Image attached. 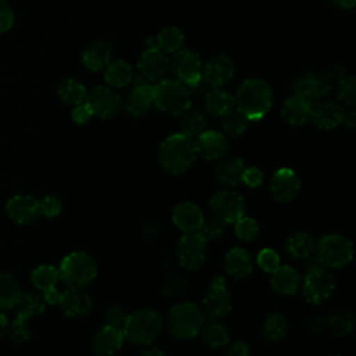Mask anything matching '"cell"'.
Returning a JSON list of instances; mask_svg holds the SVG:
<instances>
[{"label":"cell","instance_id":"19","mask_svg":"<svg viewBox=\"0 0 356 356\" xmlns=\"http://www.w3.org/2000/svg\"><path fill=\"white\" fill-rule=\"evenodd\" d=\"M197 154L209 161H217L227 156L229 150V143L227 138L217 131H203L196 138Z\"/></svg>","mask_w":356,"mask_h":356},{"label":"cell","instance_id":"41","mask_svg":"<svg viewBox=\"0 0 356 356\" xmlns=\"http://www.w3.org/2000/svg\"><path fill=\"white\" fill-rule=\"evenodd\" d=\"M327 324L335 335L345 337V335H349L352 332L353 325H355V320H353V317L349 312L338 310V312H334L328 317Z\"/></svg>","mask_w":356,"mask_h":356},{"label":"cell","instance_id":"39","mask_svg":"<svg viewBox=\"0 0 356 356\" xmlns=\"http://www.w3.org/2000/svg\"><path fill=\"white\" fill-rule=\"evenodd\" d=\"M288 323L284 314L281 313H270L264 318L263 324V335L270 342L281 341L286 334Z\"/></svg>","mask_w":356,"mask_h":356},{"label":"cell","instance_id":"17","mask_svg":"<svg viewBox=\"0 0 356 356\" xmlns=\"http://www.w3.org/2000/svg\"><path fill=\"white\" fill-rule=\"evenodd\" d=\"M334 83L328 78V75H316V74H305L295 79L292 83L293 95L302 96L307 100L318 99L325 96L332 89Z\"/></svg>","mask_w":356,"mask_h":356},{"label":"cell","instance_id":"32","mask_svg":"<svg viewBox=\"0 0 356 356\" xmlns=\"http://www.w3.org/2000/svg\"><path fill=\"white\" fill-rule=\"evenodd\" d=\"M104 78L113 88H124L132 82V67L124 60H115L106 67Z\"/></svg>","mask_w":356,"mask_h":356},{"label":"cell","instance_id":"22","mask_svg":"<svg viewBox=\"0 0 356 356\" xmlns=\"http://www.w3.org/2000/svg\"><path fill=\"white\" fill-rule=\"evenodd\" d=\"M7 213L18 224L32 222L39 216L38 199L31 195H17L8 200Z\"/></svg>","mask_w":356,"mask_h":356},{"label":"cell","instance_id":"36","mask_svg":"<svg viewBox=\"0 0 356 356\" xmlns=\"http://www.w3.org/2000/svg\"><path fill=\"white\" fill-rule=\"evenodd\" d=\"M156 39V46L163 53H175L178 51L184 44V33L177 26H165L163 28Z\"/></svg>","mask_w":356,"mask_h":356},{"label":"cell","instance_id":"34","mask_svg":"<svg viewBox=\"0 0 356 356\" xmlns=\"http://www.w3.org/2000/svg\"><path fill=\"white\" fill-rule=\"evenodd\" d=\"M21 298V289L17 280L6 273H0V310L15 307Z\"/></svg>","mask_w":356,"mask_h":356},{"label":"cell","instance_id":"11","mask_svg":"<svg viewBox=\"0 0 356 356\" xmlns=\"http://www.w3.org/2000/svg\"><path fill=\"white\" fill-rule=\"evenodd\" d=\"M210 207L214 216L225 224H234L245 216V199L231 189L214 193L210 199Z\"/></svg>","mask_w":356,"mask_h":356},{"label":"cell","instance_id":"55","mask_svg":"<svg viewBox=\"0 0 356 356\" xmlns=\"http://www.w3.org/2000/svg\"><path fill=\"white\" fill-rule=\"evenodd\" d=\"M10 331V321L7 320V317L0 312V338L4 337L6 334H8Z\"/></svg>","mask_w":356,"mask_h":356},{"label":"cell","instance_id":"42","mask_svg":"<svg viewBox=\"0 0 356 356\" xmlns=\"http://www.w3.org/2000/svg\"><path fill=\"white\" fill-rule=\"evenodd\" d=\"M221 128L229 136H241L248 128V118L238 110H232L222 115Z\"/></svg>","mask_w":356,"mask_h":356},{"label":"cell","instance_id":"25","mask_svg":"<svg viewBox=\"0 0 356 356\" xmlns=\"http://www.w3.org/2000/svg\"><path fill=\"white\" fill-rule=\"evenodd\" d=\"M312 107L313 104L310 103V100L298 95H292L284 102L281 114L288 124L299 127L303 125L307 120H310Z\"/></svg>","mask_w":356,"mask_h":356},{"label":"cell","instance_id":"7","mask_svg":"<svg viewBox=\"0 0 356 356\" xmlns=\"http://www.w3.org/2000/svg\"><path fill=\"white\" fill-rule=\"evenodd\" d=\"M58 274L61 281L70 288H82L95 280L97 264L89 254L72 252L63 259Z\"/></svg>","mask_w":356,"mask_h":356},{"label":"cell","instance_id":"40","mask_svg":"<svg viewBox=\"0 0 356 356\" xmlns=\"http://www.w3.org/2000/svg\"><path fill=\"white\" fill-rule=\"evenodd\" d=\"M58 278H60L58 270L56 267L47 266V264L39 266L38 268H35L32 273V277H31L32 284L42 291L56 286Z\"/></svg>","mask_w":356,"mask_h":356},{"label":"cell","instance_id":"20","mask_svg":"<svg viewBox=\"0 0 356 356\" xmlns=\"http://www.w3.org/2000/svg\"><path fill=\"white\" fill-rule=\"evenodd\" d=\"M345 111L337 102L325 100L312 107L310 118L313 124L320 129H334L342 124Z\"/></svg>","mask_w":356,"mask_h":356},{"label":"cell","instance_id":"54","mask_svg":"<svg viewBox=\"0 0 356 356\" xmlns=\"http://www.w3.org/2000/svg\"><path fill=\"white\" fill-rule=\"evenodd\" d=\"M60 298H61V292L57 289V286H51V288H47L43 291V299L46 303L58 305Z\"/></svg>","mask_w":356,"mask_h":356},{"label":"cell","instance_id":"58","mask_svg":"<svg viewBox=\"0 0 356 356\" xmlns=\"http://www.w3.org/2000/svg\"><path fill=\"white\" fill-rule=\"evenodd\" d=\"M342 124H345L348 128H353L355 124H356V114H355V111H350L349 114H345L343 120H342Z\"/></svg>","mask_w":356,"mask_h":356},{"label":"cell","instance_id":"37","mask_svg":"<svg viewBox=\"0 0 356 356\" xmlns=\"http://www.w3.org/2000/svg\"><path fill=\"white\" fill-rule=\"evenodd\" d=\"M203 342L210 348H221L225 346L229 342V331L225 325L211 321L204 323V325L200 330Z\"/></svg>","mask_w":356,"mask_h":356},{"label":"cell","instance_id":"24","mask_svg":"<svg viewBox=\"0 0 356 356\" xmlns=\"http://www.w3.org/2000/svg\"><path fill=\"white\" fill-rule=\"evenodd\" d=\"M124 332L118 328H114L111 325H104L102 330H99L93 339H92V348L97 355L102 356H111L124 343Z\"/></svg>","mask_w":356,"mask_h":356},{"label":"cell","instance_id":"8","mask_svg":"<svg viewBox=\"0 0 356 356\" xmlns=\"http://www.w3.org/2000/svg\"><path fill=\"white\" fill-rule=\"evenodd\" d=\"M170 68L177 76V81L189 88L188 90L197 86L203 81L202 60L199 54L191 49H179L175 51L172 60L170 61Z\"/></svg>","mask_w":356,"mask_h":356},{"label":"cell","instance_id":"56","mask_svg":"<svg viewBox=\"0 0 356 356\" xmlns=\"http://www.w3.org/2000/svg\"><path fill=\"white\" fill-rule=\"evenodd\" d=\"M138 356H165V355H164V352L160 348L152 346V348L143 349Z\"/></svg>","mask_w":356,"mask_h":356},{"label":"cell","instance_id":"2","mask_svg":"<svg viewBox=\"0 0 356 356\" xmlns=\"http://www.w3.org/2000/svg\"><path fill=\"white\" fill-rule=\"evenodd\" d=\"M197 157V147L193 138L172 134L163 140L159 149L160 165L171 174H182L189 170Z\"/></svg>","mask_w":356,"mask_h":356},{"label":"cell","instance_id":"44","mask_svg":"<svg viewBox=\"0 0 356 356\" xmlns=\"http://www.w3.org/2000/svg\"><path fill=\"white\" fill-rule=\"evenodd\" d=\"M224 231H225V222L214 216L209 220H203L197 234L207 243V242H211V241H217L224 234Z\"/></svg>","mask_w":356,"mask_h":356},{"label":"cell","instance_id":"9","mask_svg":"<svg viewBox=\"0 0 356 356\" xmlns=\"http://www.w3.org/2000/svg\"><path fill=\"white\" fill-rule=\"evenodd\" d=\"M334 288L335 280L332 274L321 266L309 268L302 284L303 296L307 302L313 305H320L325 302L331 296Z\"/></svg>","mask_w":356,"mask_h":356},{"label":"cell","instance_id":"57","mask_svg":"<svg viewBox=\"0 0 356 356\" xmlns=\"http://www.w3.org/2000/svg\"><path fill=\"white\" fill-rule=\"evenodd\" d=\"M356 0H331V3L338 8H352Z\"/></svg>","mask_w":356,"mask_h":356},{"label":"cell","instance_id":"1","mask_svg":"<svg viewBox=\"0 0 356 356\" xmlns=\"http://www.w3.org/2000/svg\"><path fill=\"white\" fill-rule=\"evenodd\" d=\"M234 100L236 110L243 114L248 121H257L271 108L273 90L266 81L250 78L239 85Z\"/></svg>","mask_w":356,"mask_h":356},{"label":"cell","instance_id":"18","mask_svg":"<svg viewBox=\"0 0 356 356\" xmlns=\"http://www.w3.org/2000/svg\"><path fill=\"white\" fill-rule=\"evenodd\" d=\"M234 61L227 54H217L203 65V79L211 88L224 86L234 75Z\"/></svg>","mask_w":356,"mask_h":356},{"label":"cell","instance_id":"51","mask_svg":"<svg viewBox=\"0 0 356 356\" xmlns=\"http://www.w3.org/2000/svg\"><path fill=\"white\" fill-rule=\"evenodd\" d=\"M71 117H72L74 122L85 124V122H88L93 117V111H92L90 106L85 100V102H82V103H79V104H76L74 107V110L71 113Z\"/></svg>","mask_w":356,"mask_h":356},{"label":"cell","instance_id":"6","mask_svg":"<svg viewBox=\"0 0 356 356\" xmlns=\"http://www.w3.org/2000/svg\"><path fill=\"white\" fill-rule=\"evenodd\" d=\"M314 256L324 268H341L352 260L353 246L343 235L328 234L316 243Z\"/></svg>","mask_w":356,"mask_h":356},{"label":"cell","instance_id":"5","mask_svg":"<svg viewBox=\"0 0 356 356\" xmlns=\"http://www.w3.org/2000/svg\"><path fill=\"white\" fill-rule=\"evenodd\" d=\"M153 100L161 111L178 117L191 107V92L175 79H161L153 86Z\"/></svg>","mask_w":356,"mask_h":356},{"label":"cell","instance_id":"3","mask_svg":"<svg viewBox=\"0 0 356 356\" xmlns=\"http://www.w3.org/2000/svg\"><path fill=\"white\" fill-rule=\"evenodd\" d=\"M163 317L159 312L145 307L128 314L122 328L124 337L136 345L152 343L163 328Z\"/></svg>","mask_w":356,"mask_h":356},{"label":"cell","instance_id":"35","mask_svg":"<svg viewBox=\"0 0 356 356\" xmlns=\"http://www.w3.org/2000/svg\"><path fill=\"white\" fill-rule=\"evenodd\" d=\"M15 307H17V317L28 321L29 318L36 317L44 312L46 302L39 295L28 293V295H21Z\"/></svg>","mask_w":356,"mask_h":356},{"label":"cell","instance_id":"29","mask_svg":"<svg viewBox=\"0 0 356 356\" xmlns=\"http://www.w3.org/2000/svg\"><path fill=\"white\" fill-rule=\"evenodd\" d=\"M245 171V163L241 157L221 159L216 167L217 181L225 188L238 186L242 182V174Z\"/></svg>","mask_w":356,"mask_h":356},{"label":"cell","instance_id":"28","mask_svg":"<svg viewBox=\"0 0 356 356\" xmlns=\"http://www.w3.org/2000/svg\"><path fill=\"white\" fill-rule=\"evenodd\" d=\"M224 268L232 278H246L253 268L252 257L245 249L232 248L231 250L227 252L224 257Z\"/></svg>","mask_w":356,"mask_h":356},{"label":"cell","instance_id":"10","mask_svg":"<svg viewBox=\"0 0 356 356\" xmlns=\"http://www.w3.org/2000/svg\"><path fill=\"white\" fill-rule=\"evenodd\" d=\"M231 295L225 286V280L221 275H216L211 280L210 288L203 298L202 312L204 317L210 320H218L231 312Z\"/></svg>","mask_w":356,"mask_h":356},{"label":"cell","instance_id":"23","mask_svg":"<svg viewBox=\"0 0 356 356\" xmlns=\"http://www.w3.org/2000/svg\"><path fill=\"white\" fill-rule=\"evenodd\" d=\"M58 305L65 316L83 317L92 309V299L86 292L81 291V288H70L61 292Z\"/></svg>","mask_w":356,"mask_h":356},{"label":"cell","instance_id":"26","mask_svg":"<svg viewBox=\"0 0 356 356\" xmlns=\"http://www.w3.org/2000/svg\"><path fill=\"white\" fill-rule=\"evenodd\" d=\"M113 46L104 40L90 43L82 53V63L90 71H100L111 63Z\"/></svg>","mask_w":356,"mask_h":356},{"label":"cell","instance_id":"52","mask_svg":"<svg viewBox=\"0 0 356 356\" xmlns=\"http://www.w3.org/2000/svg\"><path fill=\"white\" fill-rule=\"evenodd\" d=\"M14 22V14L6 0H0V32H6Z\"/></svg>","mask_w":356,"mask_h":356},{"label":"cell","instance_id":"47","mask_svg":"<svg viewBox=\"0 0 356 356\" xmlns=\"http://www.w3.org/2000/svg\"><path fill=\"white\" fill-rule=\"evenodd\" d=\"M38 209H39V214L51 218L60 214L61 211V202L58 197L56 196H44L43 199L38 200Z\"/></svg>","mask_w":356,"mask_h":356},{"label":"cell","instance_id":"27","mask_svg":"<svg viewBox=\"0 0 356 356\" xmlns=\"http://www.w3.org/2000/svg\"><path fill=\"white\" fill-rule=\"evenodd\" d=\"M273 289L280 295H293L299 289L300 277L299 273L291 266H278L271 271L270 278Z\"/></svg>","mask_w":356,"mask_h":356},{"label":"cell","instance_id":"45","mask_svg":"<svg viewBox=\"0 0 356 356\" xmlns=\"http://www.w3.org/2000/svg\"><path fill=\"white\" fill-rule=\"evenodd\" d=\"M234 224H235V234L242 241L249 242V241H253L259 235L260 227H259V222L254 218L242 216Z\"/></svg>","mask_w":356,"mask_h":356},{"label":"cell","instance_id":"48","mask_svg":"<svg viewBox=\"0 0 356 356\" xmlns=\"http://www.w3.org/2000/svg\"><path fill=\"white\" fill-rule=\"evenodd\" d=\"M127 317H128V313L122 307L111 306L106 310V314H104L106 325H111V327L118 328V330L122 331V328L125 325V321H127Z\"/></svg>","mask_w":356,"mask_h":356},{"label":"cell","instance_id":"4","mask_svg":"<svg viewBox=\"0 0 356 356\" xmlns=\"http://www.w3.org/2000/svg\"><path fill=\"white\" fill-rule=\"evenodd\" d=\"M206 323L202 309L192 302H182L171 307L167 316V328L178 339L196 337Z\"/></svg>","mask_w":356,"mask_h":356},{"label":"cell","instance_id":"30","mask_svg":"<svg viewBox=\"0 0 356 356\" xmlns=\"http://www.w3.org/2000/svg\"><path fill=\"white\" fill-rule=\"evenodd\" d=\"M204 96H206L207 111L216 117H222L234 110V106H235L234 96L227 90H222L220 88H213Z\"/></svg>","mask_w":356,"mask_h":356},{"label":"cell","instance_id":"13","mask_svg":"<svg viewBox=\"0 0 356 356\" xmlns=\"http://www.w3.org/2000/svg\"><path fill=\"white\" fill-rule=\"evenodd\" d=\"M134 90L125 102V110L131 117L139 118L146 115L154 104L153 86L142 75L132 78Z\"/></svg>","mask_w":356,"mask_h":356},{"label":"cell","instance_id":"21","mask_svg":"<svg viewBox=\"0 0 356 356\" xmlns=\"http://www.w3.org/2000/svg\"><path fill=\"white\" fill-rule=\"evenodd\" d=\"M204 220L202 209L192 202H182L172 211V221L184 234L197 232Z\"/></svg>","mask_w":356,"mask_h":356},{"label":"cell","instance_id":"33","mask_svg":"<svg viewBox=\"0 0 356 356\" xmlns=\"http://www.w3.org/2000/svg\"><path fill=\"white\" fill-rule=\"evenodd\" d=\"M57 93L64 103L74 106L85 102L88 96L85 86L71 76H67L58 82Z\"/></svg>","mask_w":356,"mask_h":356},{"label":"cell","instance_id":"49","mask_svg":"<svg viewBox=\"0 0 356 356\" xmlns=\"http://www.w3.org/2000/svg\"><path fill=\"white\" fill-rule=\"evenodd\" d=\"M8 334L11 335L13 341H14V342H18V343L26 342V341L31 338V331H29V328L26 327V321H25V320H21V318H18V317L10 324V331H8Z\"/></svg>","mask_w":356,"mask_h":356},{"label":"cell","instance_id":"38","mask_svg":"<svg viewBox=\"0 0 356 356\" xmlns=\"http://www.w3.org/2000/svg\"><path fill=\"white\" fill-rule=\"evenodd\" d=\"M207 120L202 110H186L182 114L181 131L189 138H197L203 131H206Z\"/></svg>","mask_w":356,"mask_h":356},{"label":"cell","instance_id":"46","mask_svg":"<svg viewBox=\"0 0 356 356\" xmlns=\"http://www.w3.org/2000/svg\"><path fill=\"white\" fill-rule=\"evenodd\" d=\"M257 264L263 271L271 273L280 266V256L274 249H261L257 254Z\"/></svg>","mask_w":356,"mask_h":356},{"label":"cell","instance_id":"16","mask_svg":"<svg viewBox=\"0 0 356 356\" xmlns=\"http://www.w3.org/2000/svg\"><path fill=\"white\" fill-rule=\"evenodd\" d=\"M270 191L275 200L291 202L298 196L300 191V178L293 170L282 167L274 172Z\"/></svg>","mask_w":356,"mask_h":356},{"label":"cell","instance_id":"53","mask_svg":"<svg viewBox=\"0 0 356 356\" xmlns=\"http://www.w3.org/2000/svg\"><path fill=\"white\" fill-rule=\"evenodd\" d=\"M227 356H250V348L246 342L236 341L229 346Z\"/></svg>","mask_w":356,"mask_h":356},{"label":"cell","instance_id":"43","mask_svg":"<svg viewBox=\"0 0 356 356\" xmlns=\"http://www.w3.org/2000/svg\"><path fill=\"white\" fill-rule=\"evenodd\" d=\"M337 97L342 104L352 106L356 102V81L355 76L343 75L337 82Z\"/></svg>","mask_w":356,"mask_h":356},{"label":"cell","instance_id":"14","mask_svg":"<svg viewBox=\"0 0 356 356\" xmlns=\"http://www.w3.org/2000/svg\"><path fill=\"white\" fill-rule=\"evenodd\" d=\"M140 75L149 82L161 81L170 71V60L160 49H146L138 61Z\"/></svg>","mask_w":356,"mask_h":356},{"label":"cell","instance_id":"15","mask_svg":"<svg viewBox=\"0 0 356 356\" xmlns=\"http://www.w3.org/2000/svg\"><path fill=\"white\" fill-rule=\"evenodd\" d=\"M85 100L90 106L93 115L100 118H111L121 108V97L106 86H96Z\"/></svg>","mask_w":356,"mask_h":356},{"label":"cell","instance_id":"12","mask_svg":"<svg viewBox=\"0 0 356 356\" xmlns=\"http://www.w3.org/2000/svg\"><path fill=\"white\" fill-rule=\"evenodd\" d=\"M206 257V241L197 232H188L177 243V259L185 270H197Z\"/></svg>","mask_w":356,"mask_h":356},{"label":"cell","instance_id":"31","mask_svg":"<svg viewBox=\"0 0 356 356\" xmlns=\"http://www.w3.org/2000/svg\"><path fill=\"white\" fill-rule=\"evenodd\" d=\"M314 239L307 232H295L286 239V253L296 260H307L314 253Z\"/></svg>","mask_w":356,"mask_h":356},{"label":"cell","instance_id":"50","mask_svg":"<svg viewBox=\"0 0 356 356\" xmlns=\"http://www.w3.org/2000/svg\"><path fill=\"white\" fill-rule=\"evenodd\" d=\"M263 172L257 167H245L242 174V182L249 188H257L263 184Z\"/></svg>","mask_w":356,"mask_h":356}]
</instances>
